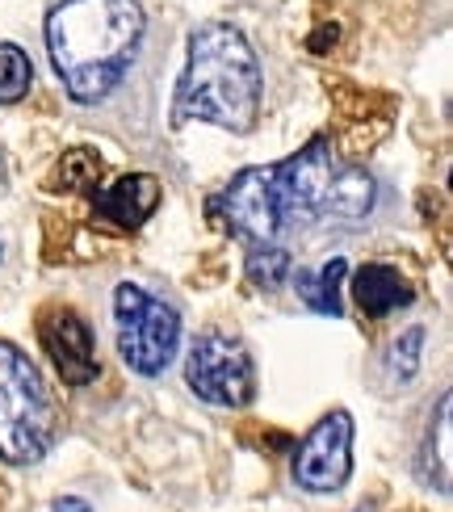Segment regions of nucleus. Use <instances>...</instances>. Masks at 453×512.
<instances>
[{
    "mask_svg": "<svg viewBox=\"0 0 453 512\" xmlns=\"http://www.w3.org/2000/svg\"><path fill=\"white\" fill-rule=\"evenodd\" d=\"M143 38L139 0H63L47 17L51 63L80 105L110 97Z\"/></svg>",
    "mask_w": 453,
    "mask_h": 512,
    "instance_id": "f257e3e1",
    "label": "nucleus"
},
{
    "mask_svg": "<svg viewBox=\"0 0 453 512\" xmlns=\"http://www.w3.org/2000/svg\"><path fill=\"white\" fill-rule=\"evenodd\" d=\"M261 114V63L252 42L223 21L193 30L189 63L177 84V122H214L248 135Z\"/></svg>",
    "mask_w": 453,
    "mask_h": 512,
    "instance_id": "f03ea898",
    "label": "nucleus"
},
{
    "mask_svg": "<svg viewBox=\"0 0 453 512\" xmlns=\"http://www.w3.org/2000/svg\"><path fill=\"white\" fill-rule=\"evenodd\" d=\"M286 219H336L357 223L374 210L378 185L365 168L340 160L328 139H311L298 156L273 168Z\"/></svg>",
    "mask_w": 453,
    "mask_h": 512,
    "instance_id": "7ed1b4c3",
    "label": "nucleus"
},
{
    "mask_svg": "<svg viewBox=\"0 0 453 512\" xmlns=\"http://www.w3.org/2000/svg\"><path fill=\"white\" fill-rule=\"evenodd\" d=\"M59 433V412L34 361L0 340V458L30 466L47 458Z\"/></svg>",
    "mask_w": 453,
    "mask_h": 512,
    "instance_id": "20e7f679",
    "label": "nucleus"
},
{
    "mask_svg": "<svg viewBox=\"0 0 453 512\" xmlns=\"http://www.w3.org/2000/svg\"><path fill=\"white\" fill-rule=\"evenodd\" d=\"M114 332H118V357L143 378L164 374L181 345L177 311L135 282H122L114 290Z\"/></svg>",
    "mask_w": 453,
    "mask_h": 512,
    "instance_id": "39448f33",
    "label": "nucleus"
},
{
    "mask_svg": "<svg viewBox=\"0 0 453 512\" xmlns=\"http://www.w3.org/2000/svg\"><path fill=\"white\" fill-rule=\"evenodd\" d=\"M185 382L193 395L202 403H214V408H248L256 399V370L244 340L223 332H206L193 340L185 357Z\"/></svg>",
    "mask_w": 453,
    "mask_h": 512,
    "instance_id": "423d86ee",
    "label": "nucleus"
},
{
    "mask_svg": "<svg viewBox=\"0 0 453 512\" xmlns=\"http://www.w3.org/2000/svg\"><path fill=\"white\" fill-rule=\"evenodd\" d=\"M210 210L252 248L273 244L277 231L286 227V206H282V194H277L273 168H244V173L231 177V185L210 202Z\"/></svg>",
    "mask_w": 453,
    "mask_h": 512,
    "instance_id": "0eeeda50",
    "label": "nucleus"
},
{
    "mask_svg": "<svg viewBox=\"0 0 453 512\" xmlns=\"http://www.w3.org/2000/svg\"><path fill=\"white\" fill-rule=\"evenodd\" d=\"M353 475V416L328 412L294 450V483L315 496L340 492Z\"/></svg>",
    "mask_w": 453,
    "mask_h": 512,
    "instance_id": "6e6552de",
    "label": "nucleus"
},
{
    "mask_svg": "<svg viewBox=\"0 0 453 512\" xmlns=\"http://www.w3.org/2000/svg\"><path fill=\"white\" fill-rule=\"evenodd\" d=\"M38 336L42 345H47L51 361L63 382H72V387H89L97 378V345H93V332L89 324L72 311V307H47L38 315Z\"/></svg>",
    "mask_w": 453,
    "mask_h": 512,
    "instance_id": "1a4fd4ad",
    "label": "nucleus"
},
{
    "mask_svg": "<svg viewBox=\"0 0 453 512\" xmlns=\"http://www.w3.org/2000/svg\"><path fill=\"white\" fill-rule=\"evenodd\" d=\"M93 206L105 223H114L118 231H139L160 206V181L147 177V173H131L114 181L110 189H97Z\"/></svg>",
    "mask_w": 453,
    "mask_h": 512,
    "instance_id": "9d476101",
    "label": "nucleus"
},
{
    "mask_svg": "<svg viewBox=\"0 0 453 512\" xmlns=\"http://www.w3.org/2000/svg\"><path fill=\"white\" fill-rule=\"evenodd\" d=\"M353 298L370 319H382L391 311L412 307V286H407L403 273L391 265H365L353 277Z\"/></svg>",
    "mask_w": 453,
    "mask_h": 512,
    "instance_id": "9b49d317",
    "label": "nucleus"
},
{
    "mask_svg": "<svg viewBox=\"0 0 453 512\" xmlns=\"http://www.w3.org/2000/svg\"><path fill=\"white\" fill-rule=\"evenodd\" d=\"M344 273H349V261L344 256H332L315 269H302L294 273V290L298 298L307 303L315 315H340V286H344Z\"/></svg>",
    "mask_w": 453,
    "mask_h": 512,
    "instance_id": "f8f14e48",
    "label": "nucleus"
},
{
    "mask_svg": "<svg viewBox=\"0 0 453 512\" xmlns=\"http://www.w3.org/2000/svg\"><path fill=\"white\" fill-rule=\"evenodd\" d=\"M420 357H424V328L399 332L382 353L386 382H391V387H407V382L416 378V370H420Z\"/></svg>",
    "mask_w": 453,
    "mask_h": 512,
    "instance_id": "ddd939ff",
    "label": "nucleus"
},
{
    "mask_svg": "<svg viewBox=\"0 0 453 512\" xmlns=\"http://www.w3.org/2000/svg\"><path fill=\"white\" fill-rule=\"evenodd\" d=\"M101 177H105V168H101V156L93 152V147H72V152L59 160L55 185L68 189V194H89L93 198L101 189Z\"/></svg>",
    "mask_w": 453,
    "mask_h": 512,
    "instance_id": "4468645a",
    "label": "nucleus"
},
{
    "mask_svg": "<svg viewBox=\"0 0 453 512\" xmlns=\"http://www.w3.org/2000/svg\"><path fill=\"white\" fill-rule=\"evenodd\" d=\"M248 282L261 290H282L290 282V252L277 244H256L248 252Z\"/></svg>",
    "mask_w": 453,
    "mask_h": 512,
    "instance_id": "2eb2a0df",
    "label": "nucleus"
},
{
    "mask_svg": "<svg viewBox=\"0 0 453 512\" xmlns=\"http://www.w3.org/2000/svg\"><path fill=\"white\" fill-rule=\"evenodd\" d=\"M34 84V68H30V55L13 47V42H0V105H13L30 93Z\"/></svg>",
    "mask_w": 453,
    "mask_h": 512,
    "instance_id": "dca6fc26",
    "label": "nucleus"
},
{
    "mask_svg": "<svg viewBox=\"0 0 453 512\" xmlns=\"http://www.w3.org/2000/svg\"><path fill=\"white\" fill-rule=\"evenodd\" d=\"M449 416H453V408H449V395H441V403H437V420L428 424V441H424V454L428 450H437V462L428 466V475L424 479H433L437 475V492L441 496H449Z\"/></svg>",
    "mask_w": 453,
    "mask_h": 512,
    "instance_id": "f3484780",
    "label": "nucleus"
},
{
    "mask_svg": "<svg viewBox=\"0 0 453 512\" xmlns=\"http://www.w3.org/2000/svg\"><path fill=\"white\" fill-rule=\"evenodd\" d=\"M51 512H89V504L76 500V496H68V500H55V504H51Z\"/></svg>",
    "mask_w": 453,
    "mask_h": 512,
    "instance_id": "a211bd4d",
    "label": "nucleus"
},
{
    "mask_svg": "<svg viewBox=\"0 0 453 512\" xmlns=\"http://www.w3.org/2000/svg\"><path fill=\"white\" fill-rule=\"evenodd\" d=\"M0 177H5V168H0Z\"/></svg>",
    "mask_w": 453,
    "mask_h": 512,
    "instance_id": "6ab92c4d",
    "label": "nucleus"
}]
</instances>
